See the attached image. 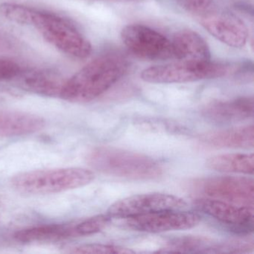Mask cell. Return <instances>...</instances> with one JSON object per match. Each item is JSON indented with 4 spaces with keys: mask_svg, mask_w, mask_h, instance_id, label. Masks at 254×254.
<instances>
[{
    "mask_svg": "<svg viewBox=\"0 0 254 254\" xmlns=\"http://www.w3.org/2000/svg\"><path fill=\"white\" fill-rule=\"evenodd\" d=\"M0 12L17 24L34 28L47 42L64 54L75 59H85L93 48L87 38L67 19L44 10L4 2Z\"/></svg>",
    "mask_w": 254,
    "mask_h": 254,
    "instance_id": "6da1fadb",
    "label": "cell"
},
{
    "mask_svg": "<svg viewBox=\"0 0 254 254\" xmlns=\"http://www.w3.org/2000/svg\"><path fill=\"white\" fill-rule=\"evenodd\" d=\"M128 67L127 61L120 55H102L66 80L59 96L72 103L92 102L120 81Z\"/></svg>",
    "mask_w": 254,
    "mask_h": 254,
    "instance_id": "7a4b0ae2",
    "label": "cell"
},
{
    "mask_svg": "<svg viewBox=\"0 0 254 254\" xmlns=\"http://www.w3.org/2000/svg\"><path fill=\"white\" fill-rule=\"evenodd\" d=\"M87 162L93 169L102 173L127 179L154 180L163 173V167L157 160L113 147L94 148L89 153Z\"/></svg>",
    "mask_w": 254,
    "mask_h": 254,
    "instance_id": "3957f363",
    "label": "cell"
},
{
    "mask_svg": "<svg viewBox=\"0 0 254 254\" xmlns=\"http://www.w3.org/2000/svg\"><path fill=\"white\" fill-rule=\"evenodd\" d=\"M94 179L95 174L90 169L59 168L17 174L11 178V184L23 194H50L84 187Z\"/></svg>",
    "mask_w": 254,
    "mask_h": 254,
    "instance_id": "277c9868",
    "label": "cell"
},
{
    "mask_svg": "<svg viewBox=\"0 0 254 254\" xmlns=\"http://www.w3.org/2000/svg\"><path fill=\"white\" fill-rule=\"evenodd\" d=\"M231 70L226 64L211 62L178 61L146 68L140 78L152 84H181L225 76Z\"/></svg>",
    "mask_w": 254,
    "mask_h": 254,
    "instance_id": "5b68a950",
    "label": "cell"
},
{
    "mask_svg": "<svg viewBox=\"0 0 254 254\" xmlns=\"http://www.w3.org/2000/svg\"><path fill=\"white\" fill-rule=\"evenodd\" d=\"M191 190L202 197L254 206V182L245 177L220 176L195 180Z\"/></svg>",
    "mask_w": 254,
    "mask_h": 254,
    "instance_id": "8992f818",
    "label": "cell"
},
{
    "mask_svg": "<svg viewBox=\"0 0 254 254\" xmlns=\"http://www.w3.org/2000/svg\"><path fill=\"white\" fill-rule=\"evenodd\" d=\"M187 203L178 196L161 192H150L125 197L113 203L107 214L111 218H127L164 210H181Z\"/></svg>",
    "mask_w": 254,
    "mask_h": 254,
    "instance_id": "52a82bcc",
    "label": "cell"
},
{
    "mask_svg": "<svg viewBox=\"0 0 254 254\" xmlns=\"http://www.w3.org/2000/svg\"><path fill=\"white\" fill-rule=\"evenodd\" d=\"M121 39L129 51L141 59L159 61L174 58L172 42L145 25H127L122 30Z\"/></svg>",
    "mask_w": 254,
    "mask_h": 254,
    "instance_id": "ba28073f",
    "label": "cell"
},
{
    "mask_svg": "<svg viewBox=\"0 0 254 254\" xmlns=\"http://www.w3.org/2000/svg\"><path fill=\"white\" fill-rule=\"evenodd\" d=\"M193 205L199 212L224 224L235 233H249L254 230V206L203 197L195 199Z\"/></svg>",
    "mask_w": 254,
    "mask_h": 254,
    "instance_id": "9c48e42d",
    "label": "cell"
},
{
    "mask_svg": "<svg viewBox=\"0 0 254 254\" xmlns=\"http://www.w3.org/2000/svg\"><path fill=\"white\" fill-rule=\"evenodd\" d=\"M201 217L196 212L181 210H164L127 218V227L136 231L159 233L187 230L198 225Z\"/></svg>",
    "mask_w": 254,
    "mask_h": 254,
    "instance_id": "30bf717a",
    "label": "cell"
},
{
    "mask_svg": "<svg viewBox=\"0 0 254 254\" xmlns=\"http://www.w3.org/2000/svg\"><path fill=\"white\" fill-rule=\"evenodd\" d=\"M200 23L212 36L229 47L242 48L248 42V28L240 18L232 13H205L200 17Z\"/></svg>",
    "mask_w": 254,
    "mask_h": 254,
    "instance_id": "8fae6325",
    "label": "cell"
},
{
    "mask_svg": "<svg viewBox=\"0 0 254 254\" xmlns=\"http://www.w3.org/2000/svg\"><path fill=\"white\" fill-rule=\"evenodd\" d=\"M254 99L240 97L227 101L211 102L202 110L204 118L218 124L238 123L254 116Z\"/></svg>",
    "mask_w": 254,
    "mask_h": 254,
    "instance_id": "7c38bea8",
    "label": "cell"
},
{
    "mask_svg": "<svg viewBox=\"0 0 254 254\" xmlns=\"http://www.w3.org/2000/svg\"><path fill=\"white\" fill-rule=\"evenodd\" d=\"M45 125L44 119L35 114L0 110V137L33 134Z\"/></svg>",
    "mask_w": 254,
    "mask_h": 254,
    "instance_id": "4fadbf2b",
    "label": "cell"
},
{
    "mask_svg": "<svg viewBox=\"0 0 254 254\" xmlns=\"http://www.w3.org/2000/svg\"><path fill=\"white\" fill-rule=\"evenodd\" d=\"M172 42L174 58L190 62L210 61L211 53L206 41L197 32L183 29L175 34Z\"/></svg>",
    "mask_w": 254,
    "mask_h": 254,
    "instance_id": "5bb4252c",
    "label": "cell"
},
{
    "mask_svg": "<svg viewBox=\"0 0 254 254\" xmlns=\"http://www.w3.org/2000/svg\"><path fill=\"white\" fill-rule=\"evenodd\" d=\"M201 142L215 148H250L254 145L253 125L205 133Z\"/></svg>",
    "mask_w": 254,
    "mask_h": 254,
    "instance_id": "9a60e30c",
    "label": "cell"
},
{
    "mask_svg": "<svg viewBox=\"0 0 254 254\" xmlns=\"http://www.w3.org/2000/svg\"><path fill=\"white\" fill-rule=\"evenodd\" d=\"M65 81L60 72L52 69H37L21 78L22 86L25 89L48 96H59Z\"/></svg>",
    "mask_w": 254,
    "mask_h": 254,
    "instance_id": "2e32d148",
    "label": "cell"
},
{
    "mask_svg": "<svg viewBox=\"0 0 254 254\" xmlns=\"http://www.w3.org/2000/svg\"><path fill=\"white\" fill-rule=\"evenodd\" d=\"M75 236V224H41L23 229L14 235L17 241L24 243L58 242Z\"/></svg>",
    "mask_w": 254,
    "mask_h": 254,
    "instance_id": "e0dca14e",
    "label": "cell"
},
{
    "mask_svg": "<svg viewBox=\"0 0 254 254\" xmlns=\"http://www.w3.org/2000/svg\"><path fill=\"white\" fill-rule=\"evenodd\" d=\"M254 157L253 154H219L212 156L206 161L208 169L224 173L242 174L253 175L254 171Z\"/></svg>",
    "mask_w": 254,
    "mask_h": 254,
    "instance_id": "ac0fdd59",
    "label": "cell"
},
{
    "mask_svg": "<svg viewBox=\"0 0 254 254\" xmlns=\"http://www.w3.org/2000/svg\"><path fill=\"white\" fill-rule=\"evenodd\" d=\"M213 244L207 239L197 236L177 238L168 242L159 253H203L210 254Z\"/></svg>",
    "mask_w": 254,
    "mask_h": 254,
    "instance_id": "d6986e66",
    "label": "cell"
},
{
    "mask_svg": "<svg viewBox=\"0 0 254 254\" xmlns=\"http://www.w3.org/2000/svg\"><path fill=\"white\" fill-rule=\"evenodd\" d=\"M111 218L108 214L95 215L81 220L75 224L77 236H87L99 233L111 222Z\"/></svg>",
    "mask_w": 254,
    "mask_h": 254,
    "instance_id": "ffe728a7",
    "label": "cell"
},
{
    "mask_svg": "<svg viewBox=\"0 0 254 254\" xmlns=\"http://www.w3.org/2000/svg\"><path fill=\"white\" fill-rule=\"evenodd\" d=\"M70 253L73 254H133L134 251L124 247L110 244H86L74 248Z\"/></svg>",
    "mask_w": 254,
    "mask_h": 254,
    "instance_id": "44dd1931",
    "label": "cell"
},
{
    "mask_svg": "<svg viewBox=\"0 0 254 254\" xmlns=\"http://www.w3.org/2000/svg\"><path fill=\"white\" fill-rule=\"evenodd\" d=\"M20 64L10 59H0V81L16 78L21 73Z\"/></svg>",
    "mask_w": 254,
    "mask_h": 254,
    "instance_id": "7402d4cb",
    "label": "cell"
},
{
    "mask_svg": "<svg viewBox=\"0 0 254 254\" xmlns=\"http://www.w3.org/2000/svg\"><path fill=\"white\" fill-rule=\"evenodd\" d=\"M178 5L191 13H202L210 6L213 0H176Z\"/></svg>",
    "mask_w": 254,
    "mask_h": 254,
    "instance_id": "603a6c76",
    "label": "cell"
},
{
    "mask_svg": "<svg viewBox=\"0 0 254 254\" xmlns=\"http://www.w3.org/2000/svg\"><path fill=\"white\" fill-rule=\"evenodd\" d=\"M117 1H122V2H133V1H139V0H117Z\"/></svg>",
    "mask_w": 254,
    "mask_h": 254,
    "instance_id": "cb8c5ba5",
    "label": "cell"
}]
</instances>
